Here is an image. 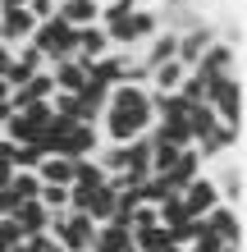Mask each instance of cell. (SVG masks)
Returning a JSON list of instances; mask_svg holds the SVG:
<instances>
[{
  "label": "cell",
  "instance_id": "10",
  "mask_svg": "<svg viewBox=\"0 0 247 252\" xmlns=\"http://www.w3.org/2000/svg\"><path fill=\"white\" fill-rule=\"evenodd\" d=\"M201 220H206V229H211L220 243L243 248V239H247V229H243V211H234V206H211Z\"/></svg>",
  "mask_w": 247,
  "mask_h": 252
},
{
  "label": "cell",
  "instance_id": "36",
  "mask_svg": "<svg viewBox=\"0 0 247 252\" xmlns=\"http://www.w3.org/2000/svg\"><path fill=\"white\" fill-rule=\"evenodd\" d=\"M0 5H27V0H0Z\"/></svg>",
  "mask_w": 247,
  "mask_h": 252
},
{
  "label": "cell",
  "instance_id": "37",
  "mask_svg": "<svg viewBox=\"0 0 247 252\" xmlns=\"http://www.w3.org/2000/svg\"><path fill=\"white\" fill-rule=\"evenodd\" d=\"M124 252H137V248H124Z\"/></svg>",
  "mask_w": 247,
  "mask_h": 252
},
{
  "label": "cell",
  "instance_id": "6",
  "mask_svg": "<svg viewBox=\"0 0 247 252\" xmlns=\"http://www.w3.org/2000/svg\"><path fill=\"white\" fill-rule=\"evenodd\" d=\"M46 234H51L55 243H60V252H87V248H92L96 225H92V220H87L82 211H64V216H51Z\"/></svg>",
  "mask_w": 247,
  "mask_h": 252
},
{
  "label": "cell",
  "instance_id": "12",
  "mask_svg": "<svg viewBox=\"0 0 247 252\" xmlns=\"http://www.w3.org/2000/svg\"><path fill=\"white\" fill-rule=\"evenodd\" d=\"M197 174H206V165H201V156L192 152V147H183V152H179V160H174V165H169L165 174H156V179H161L169 192H183L188 184L197 179Z\"/></svg>",
  "mask_w": 247,
  "mask_h": 252
},
{
  "label": "cell",
  "instance_id": "14",
  "mask_svg": "<svg viewBox=\"0 0 247 252\" xmlns=\"http://www.w3.org/2000/svg\"><path fill=\"white\" fill-rule=\"evenodd\" d=\"M41 69H46V60L37 55V46H27V41H23V46H14V60H9V73H5L9 92H14V87H23L27 78H37Z\"/></svg>",
  "mask_w": 247,
  "mask_h": 252
},
{
  "label": "cell",
  "instance_id": "34",
  "mask_svg": "<svg viewBox=\"0 0 247 252\" xmlns=\"http://www.w3.org/2000/svg\"><path fill=\"white\" fill-rule=\"evenodd\" d=\"M156 252H188V248H174V243H161V248H156Z\"/></svg>",
  "mask_w": 247,
  "mask_h": 252
},
{
  "label": "cell",
  "instance_id": "4",
  "mask_svg": "<svg viewBox=\"0 0 247 252\" xmlns=\"http://www.w3.org/2000/svg\"><path fill=\"white\" fill-rule=\"evenodd\" d=\"M211 184H215V197H220V206H234V211H243V197H247V174H243V152L234 156H220L215 160Z\"/></svg>",
  "mask_w": 247,
  "mask_h": 252
},
{
  "label": "cell",
  "instance_id": "20",
  "mask_svg": "<svg viewBox=\"0 0 247 252\" xmlns=\"http://www.w3.org/2000/svg\"><path fill=\"white\" fill-rule=\"evenodd\" d=\"M14 220H19V229L32 239V234H46V225H51V211L41 202H19L14 206Z\"/></svg>",
  "mask_w": 247,
  "mask_h": 252
},
{
  "label": "cell",
  "instance_id": "15",
  "mask_svg": "<svg viewBox=\"0 0 247 252\" xmlns=\"http://www.w3.org/2000/svg\"><path fill=\"white\" fill-rule=\"evenodd\" d=\"M179 197H183V206H188V216H192V220H201V216L211 211V206H220V197H215V184H211V174H197V179L188 184V188L179 192Z\"/></svg>",
  "mask_w": 247,
  "mask_h": 252
},
{
  "label": "cell",
  "instance_id": "3",
  "mask_svg": "<svg viewBox=\"0 0 247 252\" xmlns=\"http://www.w3.org/2000/svg\"><path fill=\"white\" fill-rule=\"evenodd\" d=\"M27 46H37V55H41V60H46V69H51V64H60V60H69V55H74V28H69L64 19H46V23L32 28Z\"/></svg>",
  "mask_w": 247,
  "mask_h": 252
},
{
  "label": "cell",
  "instance_id": "25",
  "mask_svg": "<svg viewBox=\"0 0 247 252\" xmlns=\"http://www.w3.org/2000/svg\"><path fill=\"white\" fill-rule=\"evenodd\" d=\"M41 160H46V152H41V142H27V147H14L9 165H14V170H37Z\"/></svg>",
  "mask_w": 247,
  "mask_h": 252
},
{
  "label": "cell",
  "instance_id": "26",
  "mask_svg": "<svg viewBox=\"0 0 247 252\" xmlns=\"http://www.w3.org/2000/svg\"><path fill=\"white\" fill-rule=\"evenodd\" d=\"M174 160H179V147H169V142H156V138H151V174H165Z\"/></svg>",
  "mask_w": 247,
  "mask_h": 252
},
{
  "label": "cell",
  "instance_id": "30",
  "mask_svg": "<svg viewBox=\"0 0 247 252\" xmlns=\"http://www.w3.org/2000/svg\"><path fill=\"white\" fill-rule=\"evenodd\" d=\"M183 5H197V0H156V9H183Z\"/></svg>",
  "mask_w": 247,
  "mask_h": 252
},
{
  "label": "cell",
  "instance_id": "29",
  "mask_svg": "<svg viewBox=\"0 0 247 252\" xmlns=\"http://www.w3.org/2000/svg\"><path fill=\"white\" fill-rule=\"evenodd\" d=\"M9 179H14V165H9V160H0V192L9 188Z\"/></svg>",
  "mask_w": 247,
  "mask_h": 252
},
{
  "label": "cell",
  "instance_id": "17",
  "mask_svg": "<svg viewBox=\"0 0 247 252\" xmlns=\"http://www.w3.org/2000/svg\"><path fill=\"white\" fill-rule=\"evenodd\" d=\"M183 78H188V69H183L179 60H169V64H156V69L147 73V92H151V96H174Z\"/></svg>",
  "mask_w": 247,
  "mask_h": 252
},
{
  "label": "cell",
  "instance_id": "16",
  "mask_svg": "<svg viewBox=\"0 0 247 252\" xmlns=\"http://www.w3.org/2000/svg\"><path fill=\"white\" fill-rule=\"evenodd\" d=\"M55 19H64L69 28H92L96 19H101V0H60L55 5Z\"/></svg>",
  "mask_w": 247,
  "mask_h": 252
},
{
  "label": "cell",
  "instance_id": "19",
  "mask_svg": "<svg viewBox=\"0 0 247 252\" xmlns=\"http://www.w3.org/2000/svg\"><path fill=\"white\" fill-rule=\"evenodd\" d=\"M124 248H133V239H128V225H119V220H106V225H96L92 248H87V252H124Z\"/></svg>",
  "mask_w": 247,
  "mask_h": 252
},
{
  "label": "cell",
  "instance_id": "21",
  "mask_svg": "<svg viewBox=\"0 0 247 252\" xmlns=\"http://www.w3.org/2000/svg\"><path fill=\"white\" fill-rule=\"evenodd\" d=\"M37 179H41V184L69 188V184H74V160H69V156H46V160L37 165Z\"/></svg>",
  "mask_w": 247,
  "mask_h": 252
},
{
  "label": "cell",
  "instance_id": "13",
  "mask_svg": "<svg viewBox=\"0 0 247 252\" xmlns=\"http://www.w3.org/2000/svg\"><path fill=\"white\" fill-rule=\"evenodd\" d=\"M106 51H110V37H106V28H101V23L78 28V32H74V60H78L82 69H87V64H96Z\"/></svg>",
  "mask_w": 247,
  "mask_h": 252
},
{
  "label": "cell",
  "instance_id": "24",
  "mask_svg": "<svg viewBox=\"0 0 247 252\" xmlns=\"http://www.w3.org/2000/svg\"><path fill=\"white\" fill-rule=\"evenodd\" d=\"M110 216H114V188L101 184V188L92 192V202H87V220H92V225H106Z\"/></svg>",
  "mask_w": 247,
  "mask_h": 252
},
{
  "label": "cell",
  "instance_id": "31",
  "mask_svg": "<svg viewBox=\"0 0 247 252\" xmlns=\"http://www.w3.org/2000/svg\"><path fill=\"white\" fill-rule=\"evenodd\" d=\"M0 110L9 115V83H5V78H0Z\"/></svg>",
  "mask_w": 247,
  "mask_h": 252
},
{
  "label": "cell",
  "instance_id": "23",
  "mask_svg": "<svg viewBox=\"0 0 247 252\" xmlns=\"http://www.w3.org/2000/svg\"><path fill=\"white\" fill-rule=\"evenodd\" d=\"M9 202L19 206V202H37V192H41V179H37V170H14V179H9Z\"/></svg>",
  "mask_w": 247,
  "mask_h": 252
},
{
  "label": "cell",
  "instance_id": "28",
  "mask_svg": "<svg viewBox=\"0 0 247 252\" xmlns=\"http://www.w3.org/2000/svg\"><path fill=\"white\" fill-rule=\"evenodd\" d=\"M55 5H60V0H27V14H32V23H46V19H55Z\"/></svg>",
  "mask_w": 247,
  "mask_h": 252
},
{
  "label": "cell",
  "instance_id": "5",
  "mask_svg": "<svg viewBox=\"0 0 247 252\" xmlns=\"http://www.w3.org/2000/svg\"><path fill=\"white\" fill-rule=\"evenodd\" d=\"M51 120V101H37V106H23V110H9V120L0 124V133L14 142V147H27V142H41Z\"/></svg>",
  "mask_w": 247,
  "mask_h": 252
},
{
  "label": "cell",
  "instance_id": "9",
  "mask_svg": "<svg viewBox=\"0 0 247 252\" xmlns=\"http://www.w3.org/2000/svg\"><path fill=\"white\" fill-rule=\"evenodd\" d=\"M101 152V128L96 124H74L60 138V147H55V156H69V160H87Z\"/></svg>",
  "mask_w": 247,
  "mask_h": 252
},
{
  "label": "cell",
  "instance_id": "8",
  "mask_svg": "<svg viewBox=\"0 0 247 252\" xmlns=\"http://www.w3.org/2000/svg\"><path fill=\"white\" fill-rule=\"evenodd\" d=\"M215 41H220L215 23H211V19H201V23H192V28H188V32H179V55H174V60H179L183 69H192L201 55L215 46Z\"/></svg>",
  "mask_w": 247,
  "mask_h": 252
},
{
  "label": "cell",
  "instance_id": "2",
  "mask_svg": "<svg viewBox=\"0 0 247 252\" xmlns=\"http://www.w3.org/2000/svg\"><path fill=\"white\" fill-rule=\"evenodd\" d=\"M206 106L224 128L243 133V73H224V78L206 83Z\"/></svg>",
  "mask_w": 247,
  "mask_h": 252
},
{
  "label": "cell",
  "instance_id": "32",
  "mask_svg": "<svg viewBox=\"0 0 247 252\" xmlns=\"http://www.w3.org/2000/svg\"><path fill=\"white\" fill-rule=\"evenodd\" d=\"M9 156H14V142L5 138V133H0V160H9Z\"/></svg>",
  "mask_w": 247,
  "mask_h": 252
},
{
  "label": "cell",
  "instance_id": "11",
  "mask_svg": "<svg viewBox=\"0 0 247 252\" xmlns=\"http://www.w3.org/2000/svg\"><path fill=\"white\" fill-rule=\"evenodd\" d=\"M32 14H27L23 5H0V46H23L27 37H32Z\"/></svg>",
  "mask_w": 247,
  "mask_h": 252
},
{
  "label": "cell",
  "instance_id": "27",
  "mask_svg": "<svg viewBox=\"0 0 247 252\" xmlns=\"http://www.w3.org/2000/svg\"><path fill=\"white\" fill-rule=\"evenodd\" d=\"M23 239H27V234L19 229V220H14V216H0V243L14 252V248H23Z\"/></svg>",
  "mask_w": 247,
  "mask_h": 252
},
{
  "label": "cell",
  "instance_id": "35",
  "mask_svg": "<svg viewBox=\"0 0 247 252\" xmlns=\"http://www.w3.org/2000/svg\"><path fill=\"white\" fill-rule=\"evenodd\" d=\"M220 252H243V248H234V243H220Z\"/></svg>",
  "mask_w": 247,
  "mask_h": 252
},
{
  "label": "cell",
  "instance_id": "1",
  "mask_svg": "<svg viewBox=\"0 0 247 252\" xmlns=\"http://www.w3.org/2000/svg\"><path fill=\"white\" fill-rule=\"evenodd\" d=\"M156 124V106H151V92L137 83H119L110 87V101L101 110V142L106 147H124V142H137L147 138Z\"/></svg>",
  "mask_w": 247,
  "mask_h": 252
},
{
  "label": "cell",
  "instance_id": "22",
  "mask_svg": "<svg viewBox=\"0 0 247 252\" xmlns=\"http://www.w3.org/2000/svg\"><path fill=\"white\" fill-rule=\"evenodd\" d=\"M183 124H188V138L192 142H201V138H211L215 128H220V120L211 115V106H188V115H183Z\"/></svg>",
  "mask_w": 247,
  "mask_h": 252
},
{
  "label": "cell",
  "instance_id": "33",
  "mask_svg": "<svg viewBox=\"0 0 247 252\" xmlns=\"http://www.w3.org/2000/svg\"><path fill=\"white\" fill-rule=\"evenodd\" d=\"M0 216H14V202H9V192H0Z\"/></svg>",
  "mask_w": 247,
  "mask_h": 252
},
{
  "label": "cell",
  "instance_id": "38",
  "mask_svg": "<svg viewBox=\"0 0 247 252\" xmlns=\"http://www.w3.org/2000/svg\"><path fill=\"white\" fill-rule=\"evenodd\" d=\"M14 252H23V248H14Z\"/></svg>",
  "mask_w": 247,
  "mask_h": 252
},
{
  "label": "cell",
  "instance_id": "18",
  "mask_svg": "<svg viewBox=\"0 0 247 252\" xmlns=\"http://www.w3.org/2000/svg\"><path fill=\"white\" fill-rule=\"evenodd\" d=\"M51 83H55V92H69V96H78L82 87H87V69L69 55V60H60V64H51Z\"/></svg>",
  "mask_w": 247,
  "mask_h": 252
},
{
  "label": "cell",
  "instance_id": "7",
  "mask_svg": "<svg viewBox=\"0 0 247 252\" xmlns=\"http://www.w3.org/2000/svg\"><path fill=\"white\" fill-rule=\"evenodd\" d=\"M192 73L201 83H211V78H224V73H243V51H234L229 41H215V46L201 55V60L192 64Z\"/></svg>",
  "mask_w": 247,
  "mask_h": 252
}]
</instances>
